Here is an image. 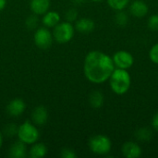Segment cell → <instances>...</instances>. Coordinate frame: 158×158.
<instances>
[{
    "instance_id": "cell-11",
    "label": "cell",
    "mask_w": 158,
    "mask_h": 158,
    "mask_svg": "<svg viewBox=\"0 0 158 158\" xmlns=\"http://www.w3.org/2000/svg\"><path fill=\"white\" fill-rule=\"evenodd\" d=\"M48 119L47 109L44 106H36L31 113V120L34 125L43 126L46 123Z\"/></svg>"
},
{
    "instance_id": "cell-16",
    "label": "cell",
    "mask_w": 158,
    "mask_h": 158,
    "mask_svg": "<svg viewBox=\"0 0 158 158\" xmlns=\"http://www.w3.org/2000/svg\"><path fill=\"white\" fill-rule=\"evenodd\" d=\"M105 96L100 91H93L89 95V104L94 109H99L104 106Z\"/></svg>"
},
{
    "instance_id": "cell-31",
    "label": "cell",
    "mask_w": 158,
    "mask_h": 158,
    "mask_svg": "<svg viewBox=\"0 0 158 158\" xmlns=\"http://www.w3.org/2000/svg\"><path fill=\"white\" fill-rule=\"evenodd\" d=\"M91 1H93V2H101L103 0H91Z\"/></svg>"
},
{
    "instance_id": "cell-3",
    "label": "cell",
    "mask_w": 158,
    "mask_h": 158,
    "mask_svg": "<svg viewBox=\"0 0 158 158\" xmlns=\"http://www.w3.org/2000/svg\"><path fill=\"white\" fill-rule=\"evenodd\" d=\"M88 145L90 150L97 156H107L112 149L110 139L103 134H97L91 137Z\"/></svg>"
},
{
    "instance_id": "cell-13",
    "label": "cell",
    "mask_w": 158,
    "mask_h": 158,
    "mask_svg": "<svg viewBox=\"0 0 158 158\" xmlns=\"http://www.w3.org/2000/svg\"><path fill=\"white\" fill-rule=\"evenodd\" d=\"M8 156L11 158H25L28 156L26 144L19 141L14 143L8 151Z\"/></svg>"
},
{
    "instance_id": "cell-9",
    "label": "cell",
    "mask_w": 158,
    "mask_h": 158,
    "mask_svg": "<svg viewBox=\"0 0 158 158\" xmlns=\"http://www.w3.org/2000/svg\"><path fill=\"white\" fill-rule=\"evenodd\" d=\"M121 153L126 158H139L143 155V150L136 142H126L121 147Z\"/></svg>"
},
{
    "instance_id": "cell-10",
    "label": "cell",
    "mask_w": 158,
    "mask_h": 158,
    "mask_svg": "<svg viewBox=\"0 0 158 158\" xmlns=\"http://www.w3.org/2000/svg\"><path fill=\"white\" fill-rule=\"evenodd\" d=\"M129 6H130L131 15L137 19L144 18L149 11L148 5L143 0H134Z\"/></svg>"
},
{
    "instance_id": "cell-15",
    "label": "cell",
    "mask_w": 158,
    "mask_h": 158,
    "mask_svg": "<svg viewBox=\"0 0 158 158\" xmlns=\"http://www.w3.org/2000/svg\"><path fill=\"white\" fill-rule=\"evenodd\" d=\"M42 22L46 28H54L60 22V15L56 11H47L43 15Z\"/></svg>"
},
{
    "instance_id": "cell-25",
    "label": "cell",
    "mask_w": 158,
    "mask_h": 158,
    "mask_svg": "<svg viewBox=\"0 0 158 158\" xmlns=\"http://www.w3.org/2000/svg\"><path fill=\"white\" fill-rule=\"evenodd\" d=\"M65 17H66L67 21H69V22L76 21L77 19H78V11H77V9L74 8V7L69 8V10H67V12L65 14Z\"/></svg>"
},
{
    "instance_id": "cell-17",
    "label": "cell",
    "mask_w": 158,
    "mask_h": 158,
    "mask_svg": "<svg viewBox=\"0 0 158 158\" xmlns=\"http://www.w3.org/2000/svg\"><path fill=\"white\" fill-rule=\"evenodd\" d=\"M153 131L148 128V127H142L139 128L136 131H135V139L141 143H147L149 141L152 140L153 138Z\"/></svg>"
},
{
    "instance_id": "cell-2",
    "label": "cell",
    "mask_w": 158,
    "mask_h": 158,
    "mask_svg": "<svg viewBox=\"0 0 158 158\" xmlns=\"http://www.w3.org/2000/svg\"><path fill=\"white\" fill-rule=\"evenodd\" d=\"M108 81L111 91L118 95L126 94L131 86V77L127 69L115 68Z\"/></svg>"
},
{
    "instance_id": "cell-19",
    "label": "cell",
    "mask_w": 158,
    "mask_h": 158,
    "mask_svg": "<svg viewBox=\"0 0 158 158\" xmlns=\"http://www.w3.org/2000/svg\"><path fill=\"white\" fill-rule=\"evenodd\" d=\"M131 0H107V4L110 8L115 11L124 10L127 6H129Z\"/></svg>"
},
{
    "instance_id": "cell-24",
    "label": "cell",
    "mask_w": 158,
    "mask_h": 158,
    "mask_svg": "<svg viewBox=\"0 0 158 158\" xmlns=\"http://www.w3.org/2000/svg\"><path fill=\"white\" fill-rule=\"evenodd\" d=\"M26 26L28 29L30 30H32V29H35L37 27V24H38V18H37V15L33 14V15H31L27 18L26 19V22H25Z\"/></svg>"
},
{
    "instance_id": "cell-26",
    "label": "cell",
    "mask_w": 158,
    "mask_h": 158,
    "mask_svg": "<svg viewBox=\"0 0 158 158\" xmlns=\"http://www.w3.org/2000/svg\"><path fill=\"white\" fill-rule=\"evenodd\" d=\"M60 156L61 157L63 158H76L77 157V155L75 153L74 150L70 149V148H64L61 150V153H60Z\"/></svg>"
},
{
    "instance_id": "cell-1",
    "label": "cell",
    "mask_w": 158,
    "mask_h": 158,
    "mask_svg": "<svg viewBox=\"0 0 158 158\" xmlns=\"http://www.w3.org/2000/svg\"><path fill=\"white\" fill-rule=\"evenodd\" d=\"M114 69L112 57L104 52L91 51L84 58V76L92 83L101 84L107 81Z\"/></svg>"
},
{
    "instance_id": "cell-20",
    "label": "cell",
    "mask_w": 158,
    "mask_h": 158,
    "mask_svg": "<svg viewBox=\"0 0 158 158\" xmlns=\"http://www.w3.org/2000/svg\"><path fill=\"white\" fill-rule=\"evenodd\" d=\"M130 20V17L128 13H126L124 10L117 11V14L115 16V22L119 27H125Z\"/></svg>"
},
{
    "instance_id": "cell-18",
    "label": "cell",
    "mask_w": 158,
    "mask_h": 158,
    "mask_svg": "<svg viewBox=\"0 0 158 158\" xmlns=\"http://www.w3.org/2000/svg\"><path fill=\"white\" fill-rule=\"evenodd\" d=\"M47 154V147L44 143H33L28 153V156L31 158H42Z\"/></svg>"
},
{
    "instance_id": "cell-27",
    "label": "cell",
    "mask_w": 158,
    "mask_h": 158,
    "mask_svg": "<svg viewBox=\"0 0 158 158\" xmlns=\"http://www.w3.org/2000/svg\"><path fill=\"white\" fill-rule=\"evenodd\" d=\"M151 125H152L153 130L158 132V113L155 114V115H154V117L152 118Z\"/></svg>"
},
{
    "instance_id": "cell-23",
    "label": "cell",
    "mask_w": 158,
    "mask_h": 158,
    "mask_svg": "<svg viewBox=\"0 0 158 158\" xmlns=\"http://www.w3.org/2000/svg\"><path fill=\"white\" fill-rule=\"evenodd\" d=\"M149 59L152 61V63L158 65V43L154 44L150 50H149Z\"/></svg>"
},
{
    "instance_id": "cell-4",
    "label": "cell",
    "mask_w": 158,
    "mask_h": 158,
    "mask_svg": "<svg viewBox=\"0 0 158 158\" xmlns=\"http://www.w3.org/2000/svg\"><path fill=\"white\" fill-rule=\"evenodd\" d=\"M17 135L19 140L23 143L32 145L33 143H37L40 134L36 126L27 120L19 126Z\"/></svg>"
},
{
    "instance_id": "cell-6",
    "label": "cell",
    "mask_w": 158,
    "mask_h": 158,
    "mask_svg": "<svg viewBox=\"0 0 158 158\" xmlns=\"http://www.w3.org/2000/svg\"><path fill=\"white\" fill-rule=\"evenodd\" d=\"M34 44L40 49H48L54 41L53 33L46 27L39 28L35 31L33 35Z\"/></svg>"
},
{
    "instance_id": "cell-12",
    "label": "cell",
    "mask_w": 158,
    "mask_h": 158,
    "mask_svg": "<svg viewBox=\"0 0 158 158\" xmlns=\"http://www.w3.org/2000/svg\"><path fill=\"white\" fill-rule=\"evenodd\" d=\"M95 24L94 21L89 18H81L76 20L75 23V30L81 33L88 34L94 30Z\"/></svg>"
},
{
    "instance_id": "cell-30",
    "label": "cell",
    "mask_w": 158,
    "mask_h": 158,
    "mask_svg": "<svg viewBox=\"0 0 158 158\" xmlns=\"http://www.w3.org/2000/svg\"><path fill=\"white\" fill-rule=\"evenodd\" d=\"M2 145H3V135H2V133L0 131V149L2 147Z\"/></svg>"
},
{
    "instance_id": "cell-21",
    "label": "cell",
    "mask_w": 158,
    "mask_h": 158,
    "mask_svg": "<svg viewBox=\"0 0 158 158\" xmlns=\"http://www.w3.org/2000/svg\"><path fill=\"white\" fill-rule=\"evenodd\" d=\"M147 26L151 31H158V14H154L148 18Z\"/></svg>"
},
{
    "instance_id": "cell-28",
    "label": "cell",
    "mask_w": 158,
    "mask_h": 158,
    "mask_svg": "<svg viewBox=\"0 0 158 158\" xmlns=\"http://www.w3.org/2000/svg\"><path fill=\"white\" fill-rule=\"evenodd\" d=\"M72 2H73V4H75L77 6H81V5H83L86 2V0H72Z\"/></svg>"
},
{
    "instance_id": "cell-7",
    "label": "cell",
    "mask_w": 158,
    "mask_h": 158,
    "mask_svg": "<svg viewBox=\"0 0 158 158\" xmlns=\"http://www.w3.org/2000/svg\"><path fill=\"white\" fill-rule=\"evenodd\" d=\"M115 68L122 69H130L134 64V57L131 53L126 50H119L116 52L112 56Z\"/></svg>"
},
{
    "instance_id": "cell-22",
    "label": "cell",
    "mask_w": 158,
    "mask_h": 158,
    "mask_svg": "<svg viewBox=\"0 0 158 158\" xmlns=\"http://www.w3.org/2000/svg\"><path fill=\"white\" fill-rule=\"evenodd\" d=\"M18 128L19 127L17 125H15V124H8L4 129V134L6 137L12 138L15 135H17V133H18Z\"/></svg>"
},
{
    "instance_id": "cell-29",
    "label": "cell",
    "mask_w": 158,
    "mask_h": 158,
    "mask_svg": "<svg viewBox=\"0 0 158 158\" xmlns=\"http://www.w3.org/2000/svg\"><path fill=\"white\" fill-rule=\"evenodd\" d=\"M6 5V0H0V11H2Z\"/></svg>"
},
{
    "instance_id": "cell-14",
    "label": "cell",
    "mask_w": 158,
    "mask_h": 158,
    "mask_svg": "<svg viewBox=\"0 0 158 158\" xmlns=\"http://www.w3.org/2000/svg\"><path fill=\"white\" fill-rule=\"evenodd\" d=\"M51 1L50 0H31L30 7L33 14L44 15L49 10Z\"/></svg>"
},
{
    "instance_id": "cell-5",
    "label": "cell",
    "mask_w": 158,
    "mask_h": 158,
    "mask_svg": "<svg viewBox=\"0 0 158 158\" xmlns=\"http://www.w3.org/2000/svg\"><path fill=\"white\" fill-rule=\"evenodd\" d=\"M52 33L56 42L59 44H66L72 40L75 33V27L69 21L59 22L56 27H54Z\"/></svg>"
},
{
    "instance_id": "cell-8",
    "label": "cell",
    "mask_w": 158,
    "mask_h": 158,
    "mask_svg": "<svg viewBox=\"0 0 158 158\" xmlns=\"http://www.w3.org/2000/svg\"><path fill=\"white\" fill-rule=\"evenodd\" d=\"M26 109L25 102L20 98L12 99L6 106V112L10 117L18 118L21 116Z\"/></svg>"
}]
</instances>
